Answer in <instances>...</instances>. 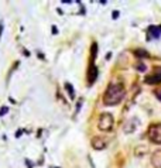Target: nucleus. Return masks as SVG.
Listing matches in <instances>:
<instances>
[{
	"label": "nucleus",
	"mask_w": 161,
	"mask_h": 168,
	"mask_svg": "<svg viewBox=\"0 0 161 168\" xmlns=\"http://www.w3.org/2000/svg\"><path fill=\"white\" fill-rule=\"evenodd\" d=\"M148 138L154 144H161V123L153 124L148 130Z\"/></svg>",
	"instance_id": "3"
},
{
	"label": "nucleus",
	"mask_w": 161,
	"mask_h": 168,
	"mask_svg": "<svg viewBox=\"0 0 161 168\" xmlns=\"http://www.w3.org/2000/svg\"><path fill=\"white\" fill-rule=\"evenodd\" d=\"M113 124H114V119L110 113L105 112L99 116V123H98V126H99V129L102 130V131H110V130L113 129Z\"/></svg>",
	"instance_id": "2"
},
{
	"label": "nucleus",
	"mask_w": 161,
	"mask_h": 168,
	"mask_svg": "<svg viewBox=\"0 0 161 168\" xmlns=\"http://www.w3.org/2000/svg\"><path fill=\"white\" fill-rule=\"evenodd\" d=\"M21 133H23L21 130H20V131H17V133H16V137H18V136H21Z\"/></svg>",
	"instance_id": "19"
},
{
	"label": "nucleus",
	"mask_w": 161,
	"mask_h": 168,
	"mask_svg": "<svg viewBox=\"0 0 161 168\" xmlns=\"http://www.w3.org/2000/svg\"><path fill=\"white\" fill-rule=\"evenodd\" d=\"M134 55L139 57V58H147V57H148V52H146L144 50H136V51H134Z\"/></svg>",
	"instance_id": "10"
},
{
	"label": "nucleus",
	"mask_w": 161,
	"mask_h": 168,
	"mask_svg": "<svg viewBox=\"0 0 161 168\" xmlns=\"http://www.w3.org/2000/svg\"><path fill=\"white\" fill-rule=\"evenodd\" d=\"M154 95L157 96L158 100H161V89H156V91H154Z\"/></svg>",
	"instance_id": "15"
},
{
	"label": "nucleus",
	"mask_w": 161,
	"mask_h": 168,
	"mask_svg": "<svg viewBox=\"0 0 161 168\" xmlns=\"http://www.w3.org/2000/svg\"><path fill=\"white\" fill-rule=\"evenodd\" d=\"M7 112H9V108H7V106H3V108L0 109V117L5 116V115H6Z\"/></svg>",
	"instance_id": "12"
},
{
	"label": "nucleus",
	"mask_w": 161,
	"mask_h": 168,
	"mask_svg": "<svg viewBox=\"0 0 161 168\" xmlns=\"http://www.w3.org/2000/svg\"><path fill=\"white\" fill-rule=\"evenodd\" d=\"M148 33H151L154 38H158V37H160V33H161V28L160 27H150V28H148Z\"/></svg>",
	"instance_id": "9"
},
{
	"label": "nucleus",
	"mask_w": 161,
	"mask_h": 168,
	"mask_svg": "<svg viewBox=\"0 0 161 168\" xmlns=\"http://www.w3.org/2000/svg\"><path fill=\"white\" fill-rule=\"evenodd\" d=\"M2 31H3V24H0V35H2Z\"/></svg>",
	"instance_id": "20"
},
{
	"label": "nucleus",
	"mask_w": 161,
	"mask_h": 168,
	"mask_svg": "<svg viewBox=\"0 0 161 168\" xmlns=\"http://www.w3.org/2000/svg\"><path fill=\"white\" fill-rule=\"evenodd\" d=\"M26 163H27V167H28V168L33 167V163H30V160H26Z\"/></svg>",
	"instance_id": "16"
},
{
	"label": "nucleus",
	"mask_w": 161,
	"mask_h": 168,
	"mask_svg": "<svg viewBox=\"0 0 161 168\" xmlns=\"http://www.w3.org/2000/svg\"><path fill=\"white\" fill-rule=\"evenodd\" d=\"M95 57H96V44H93L92 45V60H95Z\"/></svg>",
	"instance_id": "14"
},
{
	"label": "nucleus",
	"mask_w": 161,
	"mask_h": 168,
	"mask_svg": "<svg viewBox=\"0 0 161 168\" xmlns=\"http://www.w3.org/2000/svg\"><path fill=\"white\" fill-rule=\"evenodd\" d=\"M96 78H98V68H96L95 65H91L89 72H88V82L92 85V83L96 81Z\"/></svg>",
	"instance_id": "7"
},
{
	"label": "nucleus",
	"mask_w": 161,
	"mask_h": 168,
	"mask_svg": "<svg viewBox=\"0 0 161 168\" xmlns=\"http://www.w3.org/2000/svg\"><path fill=\"white\" fill-rule=\"evenodd\" d=\"M124 96H126V89L122 83H112L105 92L103 103L106 106H114V105L120 103L124 99Z\"/></svg>",
	"instance_id": "1"
},
{
	"label": "nucleus",
	"mask_w": 161,
	"mask_h": 168,
	"mask_svg": "<svg viewBox=\"0 0 161 168\" xmlns=\"http://www.w3.org/2000/svg\"><path fill=\"white\" fill-rule=\"evenodd\" d=\"M136 68L139 69V71H141V72H144V71H146V65H144V64H139V65H136Z\"/></svg>",
	"instance_id": "13"
},
{
	"label": "nucleus",
	"mask_w": 161,
	"mask_h": 168,
	"mask_svg": "<svg viewBox=\"0 0 161 168\" xmlns=\"http://www.w3.org/2000/svg\"><path fill=\"white\" fill-rule=\"evenodd\" d=\"M58 30H57V27H52V34H57Z\"/></svg>",
	"instance_id": "17"
},
{
	"label": "nucleus",
	"mask_w": 161,
	"mask_h": 168,
	"mask_svg": "<svg viewBox=\"0 0 161 168\" xmlns=\"http://www.w3.org/2000/svg\"><path fill=\"white\" fill-rule=\"evenodd\" d=\"M137 126H139V121L136 117L133 119H129L126 121V124H124V133H133L136 129H137Z\"/></svg>",
	"instance_id": "5"
},
{
	"label": "nucleus",
	"mask_w": 161,
	"mask_h": 168,
	"mask_svg": "<svg viewBox=\"0 0 161 168\" xmlns=\"http://www.w3.org/2000/svg\"><path fill=\"white\" fill-rule=\"evenodd\" d=\"M151 165L154 168H161V148L156 150L151 154Z\"/></svg>",
	"instance_id": "6"
},
{
	"label": "nucleus",
	"mask_w": 161,
	"mask_h": 168,
	"mask_svg": "<svg viewBox=\"0 0 161 168\" xmlns=\"http://www.w3.org/2000/svg\"><path fill=\"white\" fill-rule=\"evenodd\" d=\"M65 89L68 91V93H69V98H71V99H74V98H75V93H74V89H72V85L66 82V83H65Z\"/></svg>",
	"instance_id": "11"
},
{
	"label": "nucleus",
	"mask_w": 161,
	"mask_h": 168,
	"mask_svg": "<svg viewBox=\"0 0 161 168\" xmlns=\"http://www.w3.org/2000/svg\"><path fill=\"white\" fill-rule=\"evenodd\" d=\"M146 82H147V83H157V82H161V75L160 73H154L153 76H147L146 78Z\"/></svg>",
	"instance_id": "8"
},
{
	"label": "nucleus",
	"mask_w": 161,
	"mask_h": 168,
	"mask_svg": "<svg viewBox=\"0 0 161 168\" xmlns=\"http://www.w3.org/2000/svg\"><path fill=\"white\" fill-rule=\"evenodd\" d=\"M119 16V11H113V18H118Z\"/></svg>",
	"instance_id": "18"
},
{
	"label": "nucleus",
	"mask_w": 161,
	"mask_h": 168,
	"mask_svg": "<svg viewBox=\"0 0 161 168\" xmlns=\"http://www.w3.org/2000/svg\"><path fill=\"white\" fill-rule=\"evenodd\" d=\"M91 144L95 150H105V148L108 147V140L105 137H98V136H96V137L92 138Z\"/></svg>",
	"instance_id": "4"
}]
</instances>
